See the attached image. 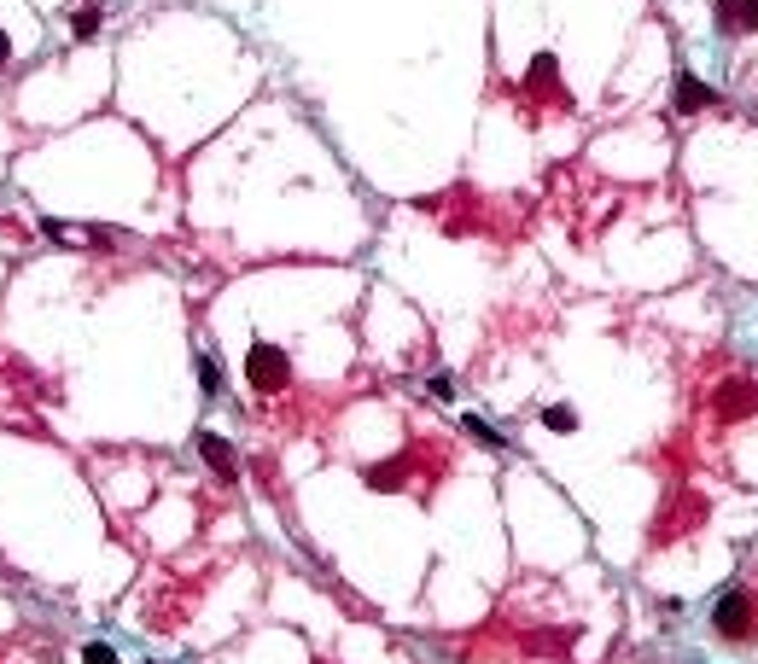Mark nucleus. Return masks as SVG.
Wrapping results in <instances>:
<instances>
[{
  "label": "nucleus",
  "mask_w": 758,
  "mask_h": 664,
  "mask_svg": "<svg viewBox=\"0 0 758 664\" xmlns=\"http://www.w3.org/2000/svg\"><path fill=\"white\" fill-rule=\"evenodd\" d=\"M245 379H251V391L275 397V391L292 385V356H286L280 344H251V356H245Z\"/></svg>",
  "instance_id": "1"
},
{
  "label": "nucleus",
  "mask_w": 758,
  "mask_h": 664,
  "mask_svg": "<svg viewBox=\"0 0 758 664\" xmlns=\"http://www.w3.org/2000/svg\"><path fill=\"white\" fill-rule=\"evenodd\" d=\"M712 408H718V420H747L758 408V385L753 379H724L718 397H712Z\"/></svg>",
  "instance_id": "2"
},
{
  "label": "nucleus",
  "mask_w": 758,
  "mask_h": 664,
  "mask_svg": "<svg viewBox=\"0 0 758 664\" xmlns=\"http://www.w3.org/2000/svg\"><path fill=\"white\" fill-rule=\"evenodd\" d=\"M712 624H718V635L741 641V635L753 630V600L741 595V589H729V595L718 600V618H712Z\"/></svg>",
  "instance_id": "3"
},
{
  "label": "nucleus",
  "mask_w": 758,
  "mask_h": 664,
  "mask_svg": "<svg viewBox=\"0 0 758 664\" xmlns=\"http://www.w3.org/2000/svg\"><path fill=\"white\" fill-rule=\"evenodd\" d=\"M706 105H712V88H706L700 76H677V111L694 117V111H706Z\"/></svg>",
  "instance_id": "4"
},
{
  "label": "nucleus",
  "mask_w": 758,
  "mask_h": 664,
  "mask_svg": "<svg viewBox=\"0 0 758 664\" xmlns=\"http://www.w3.org/2000/svg\"><path fill=\"white\" fill-rule=\"evenodd\" d=\"M199 455H205V461L216 466L222 478L234 472V449H228V443H222V437H216V432H199Z\"/></svg>",
  "instance_id": "5"
},
{
  "label": "nucleus",
  "mask_w": 758,
  "mask_h": 664,
  "mask_svg": "<svg viewBox=\"0 0 758 664\" xmlns=\"http://www.w3.org/2000/svg\"><path fill=\"white\" fill-rule=\"evenodd\" d=\"M700 513H706V501L683 496V501H677V513H671V519H659V536H677L683 525H689V519H700Z\"/></svg>",
  "instance_id": "6"
},
{
  "label": "nucleus",
  "mask_w": 758,
  "mask_h": 664,
  "mask_svg": "<svg viewBox=\"0 0 758 664\" xmlns=\"http://www.w3.org/2000/svg\"><path fill=\"white\" fill-rule=\"evenodd\" d=\"M70 35H76V41H94V35H100V6H82V12L70 18Z\"/></svg>",
  "instance_id": "7"
},
{
  "label": "nucleus",
  "mask_w": 758,
  "mask_h": 664,
  "mask_svg": "<svg viewBox=\"0 0 758 664\" xmlns=\"http://www.w3.org/2000/svg\"><path fill=\"white\" fill-rule=\"evenodd\" d=\"M543 426H549V432H578V414L560 402V408H549V414H543Z\"/></svg>",
  "instance_id": "8"
},
{
  "label": "nucleus",
  "mask_w": 758,
  "mask_h": 664,
  "mask_svg": "<svg viewBox=\"0 0 758 664\" xmlns=\"http://www.w3.org/2000/svg\"><path fill=\"white\" fill-rule=\"evenodd\" d=\"M199 385H205V391H216V385H222V373H216V362H210V356L199 362Z\"/></svg>",
  "instance_id": "9"
},
{
  "label": "nucleus",
  "mask_w": 758,
  "mask_h": 664,
  "mask_svg": "<svg viewBox=\"0 0 758 664\" xmlns=\"http://www.w3.org/2000/svg\"><path fill=\"white\" fill-rule=\"evenodd\" d=\"M82 659H88V664H117V653H111V647H100V641H94V647H88V653H82Z\"/></svg>",
  "instance_id": "10"
},
{
  "label": "nucleus",
  "mask_w": 758,
  "mask_h": 664,
  "mask_svg": "<svg viewBox=\"0 0 758 664\" xmlns=\"http://www.w3.org/2000/svg\"><path fill=\"white\" fill-rule=\"evenodd\" d=\"M6 59H12V41H6V35H0V65H6Z\"/></svg>",
  "instance_id": "11"
},
{
  "label": "nucleus",
  "mask_w": 758,
  "mask_h": 664,
  "mask_svg": "<svg viewBox=\"0 0 758 664\" xmlns=\"http://www.w3.org/2000/svg\"><path fill=\"white\" fill-rule=\"evenodd\" d=\"M747 24H758V0H747Z\"/></svg>",
  "instance_id": "12"
}]
</instances>
